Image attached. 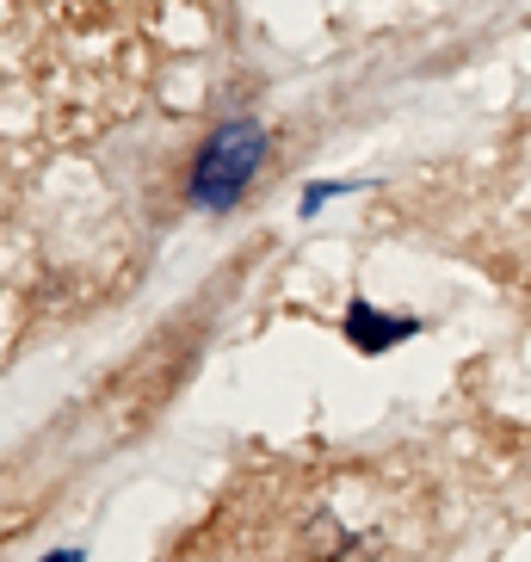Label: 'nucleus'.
<instances>
[{
    "instance_id": "3",
    "label": "nucleus",
    "mask_w": 531,
    "mask_h": 562,
    "mask_svg": "<svg viewBox=\"0 0 531 562\" xmlns=\"http://www.w3.org/2000/svg\"><path fill=\"white\" fill-rule=\"evenodd\" d=\"M50 562H81V557H75V550H63V557H50Z\"/></svg>"
},
{
    "instance_id": "2",
    "label": "nucleus",
    "mask_w": 531,
    "mask_h": 562,
    "mask_svg": "<svg viewBox=\"0 0 531 562\" xmlns=\"http://www.w3.org/2000/svg\"><path fill=\"white\" fill-rule=\"evenodd\" d=\"M347 334H352V347H396L402 334H415V322H396V315H383V310H365V303H352Z\"/></svg>"
},
{
    "instance_id": "1",
    "label": "nucleus",
    "mask_w": 531,
    "mask_h": 562,
    "mask_svg": "<svg viewBox=\"0 0 531 562\" xmlns=\"http://www.w3.org/2000/svg\"><path fill=\"white\" fill-rule=\"evenodd\" d=\"M260 155H266L260 124H248V117L223 124V131L204 143L199 167H192V199H199L204 211H216V204H235V199H241V186L253 180Z\"/></svg>"
}]
</instances>
